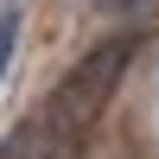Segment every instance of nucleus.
<instances>
[{"mask_svg":"<svg viewBox=\"0 0 159 159\" xmlns=\"http://www.w3.org/2000/svg\"><path fill=\"white\" fill-rule=\"evenodd\" d=\"M121 70H127V45H102V51H89V57L64 76V89L45 102V115H38V121H25V127H32V159H64V153H70L76 134L96 121V108L115 96Z\"/></svg>","mask_w":159,"mask_h":159,"instance_id":"obj_1","label":"nucleus"},{"mask_svg":"<svg viewBox=\"0 0 159 159\" xmlns=\"http://www.w3.org/2000/svg\"><path fill=\"white\" fill-rule=\"evenodd\" d=\"M13 38H19V32H13V19H0V76H7V57H13Z\"/></svg>","mask_w":159,"mask_h":159,"instance_id":"obj_2","label":"nucleus"},{"mask_svg":"<svg viewBox=\"0 0 159 159\" xmlns=\"http://www.w3.org/2000/svg\"><path fill=\"white\" fill-rule=\"evenodd\" d=\"M102 7H108V13H134L140 0H102Z\"/></svg>","mask_w":159,"mask_h":159,"instance_id":"obj_3","label":"nucleus"}]
</instances>
